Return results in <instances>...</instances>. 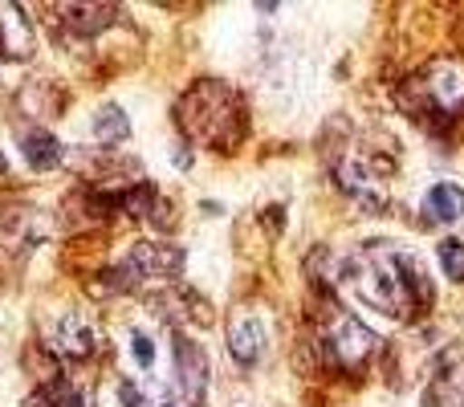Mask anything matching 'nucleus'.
Returning a JSON list of instances; mask_svg holds the SVG:
<instances>
[{"label": "nucleus", "instance_id": "obj_8", "mask_svg": "<svg viewBox=\"0 0 464 407\" xmlns=\"http://www.w3.org/2000/svg\"><path fill=\"white\" fill-rule=\"evenodd\" d=\"M33 49H37V37H33V24L24 16V8L0 5V53L24 62V57H33Z\"/></svg>", "mask_w": 464, "mask_h": 407}, {"label": "nucleus", "instance_id": "obj_9", "mask_svg": "<svg viewBox=\"0 0 464 407\" xmlns=\"http://www.w3.org/2000/svg\"><path fill=\"white\" fill-rule=\"evenodd\" d=\"M424 400L432 407H464V354L449 359L440 371H436Z\"/></svg>", "mask_w": 464, "mask_h": 407}, {"label": "nucleus", "instance_id": "obj_5", "mask_svg": "<svg viewBox=\"0 0 464 407\" xmlns=\"http://www.w3.org/2000/svg\"><path fill=\"white\" fill-rule=\"evenodd\" d=\"M179 269H184V248L160 245V240H139L127 253V261L119 265L127 286H139V281H168V277H176Z\"/></svg>", "mask_w": 464, "mask_h": 407}, {"label": "nucleus", "instance_id": "obj_13", "mask_svg": "<svg viewBox=\"0 0 464 407\" xmlns=\"http://www.w3.org/2000/svg\"><path fill=\"white\" fill-rule=\"evenodd\" d=\"M94 139H98V143H106V147L127 143V139H130L127 114H122L119 106H102V111L94 114Z\"/></svg>", "mask_w": 464, "mask_h": 407}, {"label": "nucleus", "instance_id": "obj_2", "mask_svg": "<svg viewBox=\"0 0 464 407\" xmlns=\"http://www.w3.org/2000/svg\"><path fill=\"white\" fill-rule=\"evenodd\" d=\"M176 119H179V131H184L192 143L212 147V151H237L248 135L245 98L217 78L196 82V86L179 98Z\"/></svg>", "mask_w": 464, "mask_h": 407}, {"label": "nucleus", "instance_id": "obj_1", "mask_svg": "<svg viewBox=\"0 0 464 407\" xmlns=\"http://www.w3.org/2000/svg\"><path fill=\"white\" fill-rule=\"evenodd\" d=\"M343 286L362 305L395 322L432 305V281L424 273V261L395 240H367L362 248H354L343 265Z\"/></svg>", "mask_w": 464, "mask_h": 407}, {"label": "nucleus", "instance_id": "obj_6", "mask_svg": "<svg viewBox=\"0 0 464 407\" xmlns=\"http://www.w3.org/2000/svg\"><path fill=\"white\" fill-rule=\"evenodd\" d=\"M171 359H176V383L184 392V400L192 407H200L204 392H208V354H204V346L192 343L188 334H176Z\"/></svg>", "mask_w": 464, "mask_h": 407}, {"label": "nucleus", "instance_id": "obj_3", "mask_svg": "<svg viewBox=\"0 0 464 407\" xmlns=\"http://www.w3.org/2000/svg\"><path fill=\"white\" fill-rule=\"evenodd\" d=\"M400 106L411 119H460L464 114V65L432 62L400 86Z\"/></svg>", "mask_w": 464, "mask_h": 407}, {"label": "nucleus", "instance_id": "obj_10", "mask_svg": "<svg viewBox=\"0 0 464 407\" xmlns=\"http://www.w3.org/2000/svg\"><path fill=\"white\" fill-rule=\"evenodd\" d=\"M21 155L29 160L33 171H45V168H57V163H62V143H57L45 127H29L21 135Z\"/></svg>", "mask_w": 464, "mask_h": 407}, {"label": "nucleus", "instance_id": "obj_15", "mask_svg": "<svg viewBox=\"0 0 464 407\" xmlns=\"http://www.w3.org/2000/svg\"><path fill=\"white\" fill-rule=\"evenodd\" d=\"M130 351H135L139 367H151V363H155V346H151V338H147L143 330H135V334H130Z\"/></svg>", "mask_w": 464, "mask_h": 407}, {"label": "nucleus", "instance_id": "obj_16", "mask_svg": "<svg viewBox=\"0 0 464 407\" xmlns=\"http://www.w3.org/2000/svg\"><path fill=\"white\" fill-rule=\"evenodd\" d=\"M49 407H82V395L78 392H70V387H62V395H57Z\"/></svg>", "mask_w": 464, "mask_h": 407}, {"label": "nucleus", "instance_id": "obj_4", "mask_svg": "<svg viewBox=\"0 0 464 407\" xmlns=\"http://www.w3.org/2000/svg\"><path fill=\"white\" fill-rule=\"evenodd\" d=\"M322 354H326L330 367H343V371H359L367 367V359L375 354L379 338L371 334L367 326H362L359 318H351V314H338L334 322H330V330L318 338Z\"/></svg>", "mask_w": 464, "mask_h": 407}, {"label": "nucleus", "instance_id": "obj_7", "mask_svg": "<svg viewBox=\"0 0 464 407\" xmlns=\"http://www.w3.org/2000/svg\"><path fill=\"white\" fill-rule=\"evenodd\" d=\"M228 351H232V359H237L240 367L261 363V354H265V326H261V318H256V314L237 310L228 318Z\"/></svg>", "mask_w": 464, "mask_h": 407}, {"label": "nucleus", "instance_id": "obj_11", "mask_svg": "<svg viewBox=\"0 0 464 407\" xmlns=\"http://www.w3.org/2000/svg\"><path fill=\"white\" fill-rule=\"evenodd\" d=\"M424 212H428V220H436V224H457L464 216V188H457V184L428 188Z\"/></svg>", "mask_w": 464, "mask_h": 407}, {"label": "nucleus", "instance_id": "obj_12", "mask_svg": "<svg viewBox=\"0 0 464 407\" xmlns=\"http://www.w3.org/2000/svg\"><path fill=\"white\" fill-rule=\"evenodd\" d=\"M57 343H62V351L73 354V359H90V354H94V330H90V322L82 318V314H70V318L57 326Z\"/></svg>", "mask_w": 464, "mask_h": 407}, {"label": "nucleus", "instance_id": "obj_14", "mask_svg": "<svg viewBox=\"0 0 464 407\" xmlns=\"http://www.w3.org/2000/svg\"><path fill=\"white\" fill-rule=\"evenodd\" d=\"M440 265L452 281H464V240H444L440 245Z\"/></svg>", "mask_w": 464, "mask_h": 407}]
</instances>
